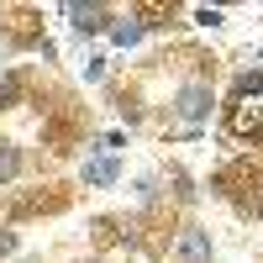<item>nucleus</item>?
<instances>
[{
  "mask_svg": "<svg viewBox=\"0 0 263 263\" xmlns=\"http://www.w3.org/2000/svg\"><path fill=\"white\" fill-rule=\"evenodd\" d=\"M227 126H232V137H263V69L237 74V95L227 105Z\"/></svg>",
  "mask_w": 263,
  "mask_h": 263,
  "instance_id": "1",
  "label": "nucleus"
},
{
  "mask_svg": "<svg viewBox=\"0 0 263 263\" xmlns=\"http://www.w3.org/2000/svg\"><path fill=\"white\" fill-rule=\"evenodd\" d=\"M174 116H179V121H205L211 116V84H184V90H179V100H174Z\"/></svg>",
  "mask_w": 263,
  "mask_h": 263,
  "instance_id": "2",
  "label": "nucleus"
},
{
  "mask_svg": "<svg viewBox=\"0 0 263 263\" xmlns=\"http://www.w3.org/2000/svg\"><path fill=\"white\" fill-rule=\"evenodd\" d=\"M174 263H211V232L184 227L179 237H174Z\"/></svg>",
  "mask_w": 263,
  "mask_h": 263,
  "instance_id": "3",
  "label": "nucleus"
},
{
  "mask_svg": "<svg viewBox=\"0 0 263 263\" xmlns=\"http://www.w3.org/2000/svg\"><path fill=\"white\" fill-rule=\"evenodd\" d=\"M116 179H121V163L116 158H90V163H84V184H90V190H105Z\"/></svg>",
  "mask_w": 263,
  "mask_h": 263,
  "instance_id": "4",
  "label": "nucleus"
},
{
  "mask_svg": "<svg viewBox=\"0 0 263 263\" xmlns=\"http://www.w3.org/2000/svg\"><path fill=\"white\" fill-rule=\"evenodd\" d=\"M63 11H69L74 32H100L105 21H111V11H105V6H63Z\"/></svg>",
  "mask_w": 263,
  "mask_h": 263,
  "instance_id": "5",
  "label": "nucleus"
},
{
  "mask_svg": "<svg viewBox=\"0 0 263 263\" xmlns=\"http://www.w3.org/2000/svg\"><path fill=\"white\" fill-rule=\"evenodd\" d=\"M142 32H147V27H142V21H137V16H121V21H116V27H111V42H116V48H132V42H137Z\"/></svg>",
  "mask_w": 263,
  "mask_h": 263,
  "instance_id": "6",
  "label": "nucleus"
},
{
  "mask_svg": "<svg viewBox=\"0 0 263 263\" xmlns=\"http://www.w3.org/2000/svg\"><path fill=\"white\" fill-rule=\"evenodd\" d=\"M16 174H21V153H16L11 142H0V184L16 179Z\"/></svg>",
  "mask_w": 263,
  "mask_h": 263,
  "instance_id": "7",
  "label": "nucleus"
},
{
  "mask_svg": "<svg viewBox=\"0 0 263 263\" xmlns=\"http://www.w3.org/2000/svg\"><path fill=\"white\" fill-rule=\"evenodd\" d=\"M16 95H21V84H16V79H11V74H0V105H11V100H16Z\"/></svg>",
  "mask_w": 263,
  "mask_h": 263,
  "instance_id": "8",
  "label": "nucleus"
},
{
  "mask_svg": "<svg viewBox=\"0 0 263 263\" xmlns=\"http://www.w3.org/2000/svg\"><path fill=\"white\" fill-rule=\"evenodd\" d=\"M195 21H200V27H221L227 16H221V11H211V6H200V11H195Z\"/></svg>",
  "mask_w": 263,
  "mask_h": 263,
  "instance_id": "9",
  "label": "nucleus"
},
{
  "mask_svg": "<svg viewBox=\"0 0 263 263\" xmlns=\"http://www.w3.org/2000/svg\"><path fill=\"white\" fill-rule=\"evenodd\" d=\"M16 253V232H0V258H11Z\"/></svg>",
  "mask_w": 263,
  "mask_h": 263,
  "instance_id": "10",
  "label": "nucleus"
},
{
  "mask_svg": "<svg viewBox=\"0 0 263 263\" xmlns=\"http://www.w3.org/2000/svg\"><path fill=\"white\" fill-rule=\"evenodd\" d=\"M258 211H263V205H258Z\"/></svg>",
  "mask_w": 263,
  "mask_h": 263,
  "instance_id": "11",
  "label": "nucleus"
}]
</instances>
